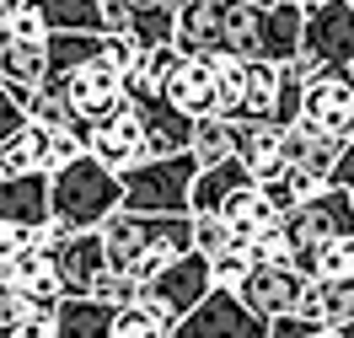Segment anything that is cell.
<instances>
[{
  "mask_svg": "<svg viewBox=\"0 0 354 338\" xmlns=\"http://www.w3.org/2000/svg\"><path fill=\"white\" fill-rule=\"evenodd\" d=\"M209 269H215V285H231V290H236L247 274L258 269V242H247V236H231V242H225V247L209 258Z\"/></svg>",
  "mask_w": 354,
  "mask_h": 338,
  "instance_id": "30",
  "label": "cell"
},
{
  "mask_svg": "<svg viewBox=\"0 0 354 338\" xmlns=\"http://www.w3.org/2000/svg\"><path fill=\"white\" fill-rule=\"evenodd\" d=\"M0 27H6V38H17V44H44L48 38V22H44V11H38V0H6Z\"/></svg>",
  "mask_w": 354,
  "mask_h": 338,
  "instance_id": "31",
  "label": "cell"
},
{
  "mask_svg": "<svg viewBox=\"0 0 354 338\" xmlns=\"http://www.w3.org/2000/svg\"><path fill=\"white\" fill-rule=\"evenodd\" d=\"M295 6H301V11L311 17V11H322V6H333V0H295Z\"/></svg>",
  "mask_w": 354,
  "mask_h": 338,
  "instance_id": "42",
  "label": "cell"
},
{
  "mask_svg": "<svg viewBox=\"0 0 354 338\" xmlns=\"http://www.w3.org/2000/svg\"><path fill=\"white\" fill-rule=\"evenodd\" d=\"M301 54L322 65V75H349L354 65V6L349 0H333L322 11L306 17V32H301Z\"/></svg>",
  "mask_w": 354,
  "mask_h": 338,
  "instance_id": "10",
  "label": "cell"
},
{
  "mask_svg": "<svg viewBox=\"0 0 354 338\" xmlns=\"http://www.w3.org/2000/svg\"><path fill=\"white\" fill-rule=\"evenodd\" d=\"M306 317L295 312V317H274V322H268V338H306Z\"/></svg>",
  "mask_w": 354,
  "mask_h": 338,
  "instance_id": "39",
  "label": "cell"
},
{
  "mask_svg": "<svg viewBox=\"0 0 354 338\" xmlns=\"http://www.w3.org/2000/svg\"><path fill=\"white\" fill-rule=\"evenodd\" d=\"M247 6H263V11H268V6H285V0H247Z\"/></svg>",
  "mask_w": 354,
  "mask_h": 338,
  "instance_id": "43",
  "label": "cell"
},
{
  "mask_svg": "<svg viewBox=\"0 0 354 338\" xmlns=\"http://www.w3.org/2000/svg\"><path fill=\"white\" fill-rule=\"evenodd\" d=\"M129 108L140 113V124H145L151 156H183V151H194V124H199V118H188L161 86L129 81Z\"/></svg>",
  "mask_w": 354,
  "mask_h": 338,
  "instance_id": "8",
  "label": "cell"
},
{
  "mask_svg": "<svg viewBox=\"0 0 354 338\" xmlns=\"http://www.w3.org/2000/svg\"><path fill=\"white\" fill-rule=\"evenodd\" d=\"M102 54V32H48V81H65L70 70Z\"/></svg>",
  "mask_w": 354,
  "mask_h": 338,
  "instance_id": "27",
  "label": "cell"
},
{
  "mask_svg": "<svg viewBox=\"0 0 354 338\" xmlns=\"http://www.w3.org/2000/svg\"><path fill=\"white\" fill-rule=\"evenodd\" d=\"M113 317L118 306L97 301V295H65L54 312V333L59 338H113Z\"/></svg>",
  "mask_w": 354,
  "mask_h": 338,
  "instance_id": "21",
  "label": "cell"
},
{
  "mask_svg": "<svg viewBox=\"0 0 354 338\" xmlns=\"http://www.w3.org/2000/svg\"><path fill=\"white\" fill-rule=\"evenodd\" d=\"M242 182H258L242 156H225V161L199 167V178H194V215H221V204L231 199Z\"/></svg>",
  "mask_w": 354,
  "mask_h": 338,
  "instance_id": "20",
  "label": "cell"
},
{
  "mask_svg": "<svg viewBox=\"0 0 354 338\" xmlns=\"http://www.w3.org/2000/svg\"><path fill=\"white\" fill-rule=\"evenodd\" d=\"M6 338H59V333H54V312H27Z\"/></svg>",
  "mask_w": 354,
  "mask_h": 338,
  "instance_id": "38",
  "label": "cell"
},
{
  "mask_svg": "<svg viewBox=\"0 0 354 338\" xmlns=\"http://www.w3.org/2000/svg\"><path fill=\"white\" fill-rule=\"evenodd\" d=\"M209 290H215V269H209V258L194 247V252H183L177 263H167L156 279H145V285H140V306H151V312L177 333V322L194 312Z\"/></svg>",
  "mask_w": 354,
  "mask_h": 338,
  "instance_id": "5",
  "label": "cell"
},
{
  "mask_svg": "<svg viewBox=\"0 0 354 338\" xmlns=\"http://www.w3.org/2000/svg\"><path fill=\"white\" fill-rule=\"evenodd\" d=\"M194 156H199V167L236 156V118H221V113L199 118L194 124Z\"/></svg>",
  "mask_w": 354,
  "mask_h": 338,
  "instance_id": "29",
  "label": "cell"
},
{
  "mask_svg": "<svg viewBox=\"0 0 354 338\" xmlns=\"http://www.w3.org/2000/svg\"><path fill=\"white\" fill-rule=\"evenodd\" d=\"M172 338H268V317H258L231 285H215L194 312L177 322Z\"/></svg>",
  "mask_w": 354,
  "mask_h": 338,
  "instance_id": "7",
  "label": "cell"
},
{
  "mask_svg": "<svg viewBox=\"0 0 354 338\" xmlns=\"http://www.w3.org/2000/svg\"><path fill=\"white\" fill-rule=\"evenodd\" d=\"M301 32H306V11L285 0V6H268L263 11V48L258 59H274V65H290L301 54Z\"/></svg>",
  "mask_w": 354,
  "mask_h": 338,
  "instance_id": "22",
  "label": "cell"
},
{
  "mask_svg": "<svg viewBox=\"0 0 354 338\" xmlns=\"http://www.w3.org/2000/svg\"><path fill=\"white\" fill-rule=\"evenodd\" d=\"M48 32H113L108 0H38Z\"/></svg>",
  "mask_w": 354,
  "mask_h": 338,
  "instance_id": "25",
  "label": "cell"
},
{
  "mask_svg": "<svg viewBox=\"0 0 354 338\" xmlns=\"http://www.w3.org/2000/svg\"><path fill=\"white\" fill-rule=\"evenodd\" d=\"M22 129H27V108H22V97H17L11 86H0V145H6L11 135H22Z\"/></svg>",
  "mask_w": 354,
  "mask_h": 338,
  "instance_id": "37",
  "label": "cell"
},
{
  "mask_svg": "<svg viewBox=\"0 0 354 338\" xmlns=\"http://www.w3.org/2000/svg\"><path fill=\"white\" fill-rule=\"evenodd\" d=\"M86 151L102 167H113V172H129V167H140V161L151 156V145H145V124H140V113L124 108V113H113L108 124H97L86 135Z\"/></svg>",
  "mask_w": 354,
  "mask_h": 338,
  "instance_id": "15",
  "label": "cell"
},
{
  "mask_svg": "<svg viewBox=\"0 0 354 338\" xmlns=\"http://www.w3.org/2000/svg\"><path fill=\"white\" fill-rule=\"evenodd\" d=\"M177 48L183 54H236L258 59L263 48V6L247 0H177Z\"/></svg>",
  "mask_w": 354,
  "mask_h": 338,
  "instance_id": "2",
  "label": "cell"
},
{
  "mask_svg": "<svg viewBox=\"0 0 354 338\" xmlns=\"http://www.w3.org/2000/svg\"><path fill=\"white\" fill-rule=\"evenodd\" d=\"M124 178V209L140 215H194V178H199V156H145L140 167L118 172Z\"/></svg>",
  "mask_w": 354,
  "mask_h": 338,
  "instance_id": "4",
  "label": "cell"
},
{
  "mask_svg": "<svg viewBox=\"0 0 354 338\" xmlns=\"http://www.w3.org/2000/svg\"><path fill=\"white\" fill-rule=\"evenodd\" d=\"M124 32H134L145 48L177 44V6H151V0H134V6H129V27H124Z\"/></svg>",
  "mask_w": 354,
  "mask_h": 338,
  "instance_id": "28",
  "label": "cell"
},
{
  "mask_svg": "<svg viewBox=\"0 0 354 338\" xmlns=\"http://www.w3.org/2000/svg\"><path fill=\"white\" fill-rule=\"evenodd\" d=\"M349 6H354V0H349Z\"/></svg>",
  "mask_w": 354,
  "mask_h": 338,
  "instance_id": "46",
  "label": "cell"
},
{
  "mask_svg": "<svg viewBox=\"0 0 354 338\" xmlns=\"http://www.w3.org/2000/svg\"><path fill=\"white\" fill-rule=\"evenodd\" d=\"M301 317L317 328H349L354 322V274L349 279H306Z\"/></svg>",
  "mask_w": 354,
  "mask_h": 338,
  "instance_id": "19",
  "label": "cell"
},
{
  "mask_svg": "<svg viewBox=\"0 0 354 338\" xmlns=\"http://www.w3.org/2000/svg\"><path fill=\"white\" fill-rule=\"evenodd\" d=\"M301 124L322 129L333 140H354V81L349 75H322L306 86V102H301Z\"/></svg>",
  "mask_w": 354,
  "mask_h": 338,
  "instance_id": "14",
  "label": "cell"
},
{
  "mask_svg": "<svg viewBox=\"0 0 354 338\" xmlns=\"http://www.w3.org/2000/svg\"><path fill=\"white\" fill-rule=\"evenodd\" d=\"M236 295H242L258 317H268V322H274V317H295V312H301L306 279H301L295 269H285V263H258V269L236 285Z\"/></svg>",
  "mask_w": 354,
  "mask_h": 338,
  "instance_id": "12",
  "label": "cell"
},
{
  "mask_svg": "<svg viewBox=\"0 0 354 338\" xmlns=\"http://www.w3.org/2000/svg\"><path fill=\"white\" fill-rule=\"evenodd\" d=\"M44 86H59V91H65L70 108H75V118H81L86 129H97V124H108L113 113L129 108V81H124L102 54L86 59L81 70H70L65 81H44Z\"/></svg>",
  "mask_w": 354,
  "mask_h": 338,
  "instance_id": "6",
  "label": "cell"
},
{
  "mask_svg": "<svg viewBox=\"0 0 354 338\" xmlns=\"http://www.w3.org/2000/svg\"><path fill=\"white\" fill-rule=\"evenodd\" d=\"M129 6H134V0H108V17H113V32H124V27H129Z\"/></svg>",
  "mask_w": 354,
  "mask_h": 338,
  "instance_id": "40",
  "label": "cell"
},
{
  "mask_svg": "<svg viewBox=\"0 0 354 338\" xmlns=\"http://www.w3.org/2000/svg\"><path fill=\"white\" fill-rule=\"evenodd\" d=\"M6 285L22 295L32 312H59V301H65V274L54 263V252L48 247H22L17 258H6Z\"/></svg>",
  "mask_w": 354,
  "mask_h": 338,
  "instance_id": "11",
  "label": "cell"
},
{
  "mask_svg": "<svg viewBox=\"0 0 354 338\" xmlns=\"http://www.w3.org/2000/svg\"><path fill=\"white\" fill-rule=\"evenodd\" d=\"M231 236H236V231H231L221 215H194V247H199L204 258H215V252H221Z\"/></svg>",
  "mask_w": 354,
  "mask_h": 338,
  "instance_id": "36",
  "label": "cell"
},
{
  "mask_svg": "<svg viewBox=\"0 0 354 338\" xmlns=\"http://www.w3.org/2000/svg\"><path fill=\"white\" fill-rule=\"evenodd\" d=\"M91 295L108 301V306H134V301H140V279H134V274H118V269H102L97 285H91Z\"/></svg>",
  "mask_w": 354,
  "mask_h": 338,
  "instance_id": "35",
  "label": "cell"
},
{
  "mask_svg": "<svg viewBox=\"0 0 354 338\" xmlns=\"http://www.w3.org/2000/svg\"><path fill=\"white\" fill-rule=\"evenodd\" d=\"M44 81H48V38L44 44H17V38H6V27H0V86L38 91Z\"/></svg>",
  "mask_w": 354,
  "mask_h": 338,
  "instance_id": "23",
  "label": "cell"
},
{
  "mask_svg": "<svg viewBox=\"0 0 354 338\" xmlns=\"http://www.w3.org/2000/svg\"><path fill=\"white\" fill-rule=\"evenodd\" d=\"M221 220L231 225L236 236H247V242H263V236H274V231L285 225V215L263 199V188H258V182H242V188L221 204Z\"/></svg>",
  "mask_w": 354,
  "mask_h": 338,
  "instance_id": "17",
  "label": "cell"
},
{
  "mask_svg": "<svg viewBox=\"0 0 354 338\" xmlns=\"http://www.w3.org/2000/svg\"><path fill=\"white\" fill-rule=\"evenodd\" d=\"M161 91H167L188 118H209V113H221V70H215L209 54H183Z\"/></svg>",
  "mask_w": 354,
  "mask_h": 338,
  "instance_id": "13",
  "label": "cell"
},
{
  "mask_svg": "<svg viewBox=\"0 0 354 338\" xmlns=\"http://www.w3.org/2000/svg\"><path fill=\"white\" fill-rule=\"evenodd\" d=\"M279 97H285V65L274 59H247V91H242V118H279Z\"/></svg>",
  "mask_w": 354,
  "mask_h": 338,
  "instance_id": "24",
  "label": "cell"
},
{
  "mask_svg": "<svg viewBox=\"0 0 354 338\" xmlns=\"http://www.w3.org/2000/svg\"><path fill=\"white\" fill-rule=\"evenodd\" d=\"M344 194H349V204H354V182H349V188H344Z\"/></svg>",
  "mask_w": 354,
  "mask_h": 338,
  "instance_id": "45",
  "label": "cell"
},
{
  "mask_svg": "<svg viewBox=\"0 0 354 338\" xmlns=\"http://www.w3.org/2000/svg\"><path fill=\"white\" fill-rule=\"evenodd\" d=\"M338 333H344V338H354V322H349V328H338Z\"/></svg>",
  "mask_w": 354,
  "mask_h": 338,
  "instance_id": "44",
  "label": "cell"
},
{
  "mask_svg": "<svg viewBox=\"0 0 354 338\" xmlns=\"http://www.w3.org/2000/svg\"><path fill=\"white\" fill-rule=\"evenodd\" d=\"M306 338H344V333H338V328H317V322H311V328H306Z\"/></svg>",
  "mask_w": 354,
  "mask_h": 338,
  "instance_id": "41",
  "label": "cell"
},
{
  "mask_svg": "<svg viewBox=\"0 0 354 338\" xmlns=\"http://www.w3.org/2000/svg\"><path fill=\"white\" fill-rule=\"evenodd\" d=\"M48 252H54V263L65 274L70 295H91L97 274L108 269V242H102V231H59V242Z\"/></svg>",
  "mask_w": 354,
  "mask_h": 338,
  "instance_id": "16",
  "label": "cell"
},
{
  "mask_svg": "<svg viewBox=\"0 0 354 338\" xmlns=\"http://www.w3.org/2000/svg\"><path fill=\"white\" fill-rule=\"evenodd\" d=\"M236 156L252 167V178H268L285 167V129L268 118H236Z\"/></svg>",
  "mask_w": 354,
  "mask_h": 338,
  "instance_id": "18",
  "label": "cell"
},
{
  "mask_svg": "<svg viewBox=\"0 0 354 338\" xmlns=\"http://www.w3.org/2000/svg\"><path fill=\"white\" fill-rule=\"evenodd\" d=\"M48 199H54L59 231H102V220L124 209V178L86 151L70 167L48 172Z\"/></svg>",
  "mask_w": 354,
  "mask_h": 338,
  "instance_id": "3",
  "label": "cell"
},
{
  "mask_svg": "<svg viewBox=\"0 0 354 338\" xmlns=\"http://www.w3.org/2000/svg\"><path fill=\"white\" fill-rule=\"evenodd\" d=\"M48 140H54V129L27 118L22 135H11L6 145H0V178H17V172H48Z\"/></svg>",
  "mask_w": 354,
  "mask_h": 338,
  "instance_id": "26",
  "label": "cell"
},
{
  "mask_svg": "<svg viewBox=\"0 0 354 338\" xmlns=\"http://www.w3.org/2000/svg\"><path fill=\"white\" fill-rule=\"evenodd\" d=\"M354 274V236H338L311 258V279H349Z\"/></svg>",
  "mask_w": 354,
  "mask_h": 338,
  "instance_id": "33",
  "label": "cell"
},
{
  "mask_svg": "<svg viewBox=\"0 0 354 338\" xmlns=\"http://www.w3.org/2000/svg\"><path fill=\"white\" fill-rule=\"evenodd\" d=\"M113 338H172V328H167L151 306L134 301V306H118V317H113Z\"/></svg>",
  "mask_w": 354,
  "mask_h": 338,
  "instance_id": "32",
  "label": "cell"
},
{
  "mask_svg": "<svg viewBox=\"0 0 354 338\" xmlns=\"http://www.w3.org/2000/svg\"><path fill=\"white\" fill-rule=\"evenodd\" d=\"M285 236L295 242V252H317L338 242V236H354V204L344 188H322L311 194L306 204H295L285 215Z\"/></svg>",
  "mask_w": 354,
  "mask_h": 338,
  "instance_id": "9",
  "label": "cell"
},
{
  "mask_svg": "<svg viewBox=\"0 0 354 338\" xmlns=\"http://www.w3.org/2000/svg\"><path fill=\"white\" fill-rule=\"evenodd\" d=\"M102 242H108V269L134 274L140 285L177 263L183 252H194V215H140V209H118L102 220Z\"/></svg>",
  "mask_w": 354,
  "mask_h": 338,
  "instance_id": "1",
  "label": "cell"
},
{
  "mask_svg": "<svg viewBox=\"0 0 354 338\" xmlns=\"http://www.w3.org/2000/svg\"><path fill=\"white\" fill-rule=\"evenodd\" d=\"M258 188H263V199L274 204L279 215H290L295 204H306V194H301V182H295V172H290V167H279V172L258 178Z\"/></svg>",
  "mask_w": 354,
  "mask_h": 338,
  "instance_id": "34",
  "label": "cell"
}]
</instances>
